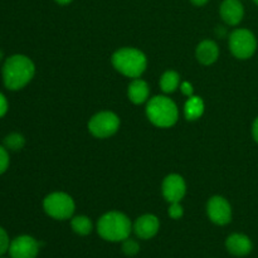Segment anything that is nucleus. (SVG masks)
Segmentation results:
<instances>
[{
	"label": "nucleus",
	"instance_id": "1",
	"mask_svg": "<svg viewBox=\"0 0 258 258\" xmlns=\"http://www.w3.org/2000/svg\"><path fill=\"white\" fill-rule=\"evenodd\" d=\"M34 73V63L30 58L23 54H14L5 60L3 67V82L8 90H22L32 81Z\"/></svg>",
	"mask_w": 258,
	"mask_h": 258
},
{
	"label": "nucleus",
	"instance_id": "2",
	"mask_svg": "<svg viewBox=\"0 0 258 258\" xmlns=\"http://www.w3.org/2000/svg\"><path fill=\"white\" fill-rule=\"evenodd\" d=\"M133 224L130 219L120 212L103 214L97 223V233L108 242H122L130 237Z\"/></svg>",
	"mask_w": 258,
	"mask_h": 258
},
{
	"label": "nucleus",
	"instance_id": "3",
	"mask_svg": "<svg viewBox=\"0 0 258 258\" xmlns=\"http://www.w3.org/2000/svg\"><path fill=\"white\" fill-rule=\"evenodd\" d=\"M112 64L123 76L130 78H139L146 70L148 60L145 54L135 48H122L113 53Z\"/></svg>",
	"mask_w": 258,
	"mask_h": 258
},
{
	"label": "nucleus",
	"instance_id": "4",
	"mask_svg": "<svg viewBox=\"0 0 258 258\" xmlns=\"http://www.w3.org/2000/svg\"><path fill=\"white\" fill-rule=\"evenodd\" d=\"M148 118L158 127H170L178 121V107L170 98L165 96H155L146 106Z\"/></svg>",
	"mask_w": 258,
	"mask_h": 258
},
{
	"label": "nucleus",
	"instance_id": "5",
	"mask_svg": "<svg viewBox=\"0 0 258 258\" xmlns=\"http://www.w3.org/2000/svg\"><path fill=\"white\" fill-rule=\"evenodd\" d=\"M43 208L45 213L58 221H64L71 218L75 213V202L66 193H52L45 197L43 202Z\"/></svg>",
	"mask_w": 258,
	"mask_h": 258
},
{
	"label": "nucleus",
	"instance_id": "6",
	"mask_svg": "<svg viewBox=\"0 0 258 258\" xmlns=\"http://www.w3.org/2000/svg\"><path fill=\"white\" fill-rule=\"evenodd\" d=\"M257 40L253 33L248 29H236L229 37V49L238 59H248L254 54Z\"/></svg>",
	"mask_w": 258,
	"mask_h": 258
},
{
	"label": "nucleus",
	"instance_id": "7",
	"mask_svg": "<svg viewBox=\"0 0 258 258\" xmlns=\"http://www.w3.org/2000/svg\"><path fill=\"white\" fill-rule=\"evenodd\" d=\"M120 126V118L110 111H103L93 116L88 122V130L98 139H106L112 136Z\"/></svg>",
	"mask_w": 258,
	"mask_h": 258
},
{
	"label": "nucleus",
	"instance_id": "8",
	"mask_svg": "<svg viewBox=\"0 0 258 258\" xmlns=\"http://www.w3.org/2000/svg\"><path fill=\"white\" fill-rule=\"evenodd\" d=\"M8 252L10 258H35L39 253V242L32 236L23 234L10 242Z\"/></svg>",
	"mask_w": 258,
	"mask_h": 258
},
{
	"label": "nucleus",
	"instance_id": "9",
	"mask_svg": "<svg viewBox=\"0 0 258 258\" xmlns=\"http://www.w3.org/2000/svg\"><path fill=\"white\" fill-rule=\"evenodd\" d=\"M209 219L218 226H226L232 221L231 204L223 197H213L207 204Z\"/></svg>",
	"mask_w": 258,
	"mask_h": 258
},
{
	"label": "nucleus",
	"instance_id": "10",
	"mask_svg": "<svg viewBox=\"0 0 258 258\" xmlns=\"http://www.w3.org/2000/svg\"><path fill=\"white\" fill-rule=\"evenodd\" d=\"M185 181L178 174H170L164 179L163 196L169 203H179L185 196Z\"/></svg>",
	"mask_w": 258,
	"mask_h": 258
},
{
	"label": "nucleus",
	"instance_id": "11",
	"mask_svg": "<svg viewBox=\"0 0 258 258\" xmlns=\"http://www.w3.org/2000/svg\"><path fill=\"white\" fill-rule=\"evenodd\" d=\"M160 222L154 214H145L136 219L134 224V232L141 239H150L158 234Z\"/></svg>",
	"mask_w": 258,
	"mask_h": 258
},
{
	"label": "nucleus",
	"instance_id": "12",
	"mask_svg": "<svg viewBox=\"0 0 258 258\" xmlns=\"http://www.w3.org/2000/svg\"><path fill=\"white\" fill-rule=\"evenodd\" d=\"M221 17L228 25H237L242 22L244 15L243 5L239 0H224L221 4Z\"/></svg>",
	"mask_w": 258,
	"mask_h": 258
},
{
	"label": "nucleus",
	"instance_id": "13",
	"mask_svg": "<svg viewBox=\"0 0 258 258\" xmlns=\"http://www.w3.org/2000/svg\"><path fill=\"white\" fill-rule=\"evenodd\" d=\"M227 251L236 257H244L251 253L253 244L252 241L242 233H233L226 241Z\"/></svg>",
	"mask_w": 258,
	"mask_h": 258
},
{
	"label": "nucleus",
	"instance_id": "14",
	"mask_svg": "<svg viewBox=\"0 0 258 258\" xmlns=\"http://www.w3.org/2000/svg\"><path fill=\"white\" fill-rule=\"evenodd\" d=\"M218 45L213 40H203L197 47V58L204 66H209L218 59Z\"/></svg>",
	"mask_w": 258,
	"mask_h": 258
},
{
	"label": "nucleus",
	"instance_id": "15",
	"mask_svg": "<svg viewBox=\"0 0 258 258\" xmlns=\"http://www.w3.org/2000/svg\"><path fill=\"white\" fill-rule=\"evenodd\" d=\"M149 92H150V90H149L148 83L144 80H140V78H135V80L128 85V98H130L131 102H134L135 105H140V103L145 102L149 97Z\"/></svg>",
	"mask_w": 258,
	"mask_h": 258
},
{
	"label": "nucleus",
	"instance_id": "16",
	"mask_svg": "<svg viewBox=\"0 0 258 258\" xmlns=\"http://www.w3.org/2000/svg\"><path fill=\"white\" fill-rule=\"evenodd\" d=\"M204 112V102L201 97L190 96L184 106V115L189 121H194L201 117Z\"/></svg>",
	"mask_w": 258,
	"mask_h": 258
},
{
	"label": "nucleus",
	"instance_id": "17",
	"mask_svg": "<svg viewBox=\"0 0 258 258\" xmlns=\"http://www.w3.org/2000/svg\"><path fill=\"white\" fill-rule=\"evenodd\" d=\"M180 83V76L175 71H166L160 78V87L165 93H173Z\"/></svg>",
	"mask_w": 258,
	"mask_h": 258
},
{
	"label": "nucleus",
	"instance_id": "18",
	"mask_svg": "<svg viewBox=\"0 0 258 258\" xmlns=\"http://www.w3.org/2000/svg\"><path fill=\"white\" fill-rule=\"evenodd\" d=\"M73 232L80 236H88L92 232V222L86 216H77L71 221Z\"/></svg>",
	"mask_w": 258,
	"mask_h": 258
},
{
	"label": "nucleus",
	"instance_id": "19",
	"mask_svg": "<svg viewBox=\"0 0 258 258\" xmlns=\"http://www.w3.org/2000/svg\"><path fill=\"white\" fill-rule=\"evenodd\" d=\"M4 145L8 150L19 151V150H22L23 146L25 145V139H24V136L20 135V134H18V133L9 134V135L5 138Z\"/></svg>",
	"mask_w": 258,
	"mask_h": 258
},
{
	"label": "nucleus",
	"instance_id": "20",
	"mask_svg": "<svg viewBox=\"0 0 258 258\" xmlns=\"http://www.w3.org/2000/svg\"><path fill=\"white\" fill-rule=\"evenodd\" d=\"M140 251V246H139L138 242L135 239L127 238L125 241H122V252L126 254V256H136Z\"/></svg>",
	"mask_w": 258,
	"mask_h": 258
},
{
	"label": "nucleus",
	"instance_id": "21",
	"mask_svg": "<svg viewBox=\"0 0 258 258\" xmlns=\"http://www.w3.org/2000/svg\"><path fill=\"white\" fill-rule=\"evenodd\" d=\"M10 239H9V236H8L7 231H5L4 228H2L0 227V257L3 256V254L7 253L8 251H9V246H10Z\"/></svg>",
	"mask_w": 258,
	"mask_h": 258
},
{
	"label": "nucleus",
	"instance_id": "22",
	"mask_svg": "<svg viewBox=\"0 0 258 258\" xmlns=\"http://www.w3.org/2000/svg\"><path fill=\"white\" fill-rule=\"evenodd\" d=\"M9 168V154L8 149L4 146H0V174L5 173Z\"/></svg>",
	"mask_w": 258,
	"mask_h": 258
},
{
	"label": "nucleus",
	"instance_id": "23",
	"mask_svg": "<svg viewBox=\"0 0 258 258\" xmlns=\"http://www.w3.org/2000/svg\"><path fill=\"white\" fill-rule=\"evenodd\" d=\"M168 213L173 219H180L184 214V209L183 207H181L180 202H179V203H170Z\"/></svg>",
	"mask_w": 258,
	"mask_h": 258
},
{
	"label": "nucleus",
	"instance_id": "24",
	"mask_svg": "<svg viewBox=\"0 0 258 258\" xmlns=\"http://www.w3.org/2000/svg\"><path fill=\"white\" fill-rule=\"evenodd\" d=\"M180 90H181V92H183V95L186 96V97H190V96H193V86H191V83L183 82L180 85Z\"/></svg>",
	"mask_w": 258,
	"mask_h": 258
},
{
	"label": "nucleus",
	"instance_id": "25",
	"mask_svg": "<svg viewBox=\"0 0 258 258\" xmlns=\"http://www.w3.org/2000/svg\"><path fill=\"white\" fill-rule=\"evenodd\" d=\"M8 107H9V106H8L7 98H5V96L0 92V117H3V116L8 112Z\"/></svg>",
	"mask_w": 258,
	"mask_h": 258
},
{
	"label": "nucleus",
	"instance_id": "26",
	"mask_svg": "<svg viewBox=\"0 0 258 258\" xmlns=\"http://www.w3.org/2000/svg\"><path fill=\"white\" fill-rule=\"evenodd\" d=\"M252 134H253L254 140L258 143V117L256 118V121L253 122V127H252Z\"/></svg>",
	"mask_w": 258,
	"mask_h": 258
},
{
	"label": "nucleus",
	"instance_id": "27",
	"mask_svg": "<svg viewBox=\"0 0 258 258\" xmlns=\"http://www.w3.org/2000/svg\"><path fill=\"white\" fill-rule=\"evenodd\" d=\"M190 2L193 3L194 5H197V7H203V5H206L209 0H190Z\"/></svg>",
	"mask_w": 258,
	"mask_h": 258
},
{
	"label": "nucleus",
	"instance_id": "28",
	"mask_svg": "<svg viewBox=\"0 0 258 258\" xmlns=\"http://www.w3.org/2000/svg\"><path fill=\"white\" fill-rule=\"evenodd\" d=\"M54 2L59 5H67L70 3H72V0H54Z\"/></svg>",
	"mask_w": 258,
	"mask_h": 258
},
{
	"label": "nucleus",
	"instance_id": "29",
	"mask_svg": "<svg viewBox=\"0 0 258 258\" xmlns=\"http://www.w3.org/2000/svg\"><path fill=\"white\" fill-rule=\"evenodd\" d=\"M2 58H3V52H2V49H0V60H2Z\"/></svg>",
	"mask_w": 258,
	"mask_h": 258
},
{
	"label": "nucleus",
	"instance_id": "30",
	"mask_svg": "<svg viewBox=\"0 0 258 258\" xmlns=\"http://www.w3.org/2000/svg\"><path fill=\"white\" fill-rule=\"evenodd\" d=\"M253 2H254V3H256V4L258 5V0H253Z\"/></svg>",
	"mask_w": 258,
	"mask_h": 258
},
{
	"label": "nucleus",
	"instance_id": "31",
	"mask_svg": "<svg viewBox=\"0 0 258 258\" xmlns=\"http://www.w3.org/2000/svg\"><path fill=\"white\" fill-rule=\"evenodd\" d=\"M0 258H3V257H0Z\"/></svg>",
	"mask_w": 258,
	"mask_h": 258
}]
</instances>
